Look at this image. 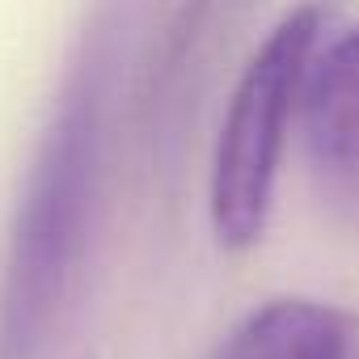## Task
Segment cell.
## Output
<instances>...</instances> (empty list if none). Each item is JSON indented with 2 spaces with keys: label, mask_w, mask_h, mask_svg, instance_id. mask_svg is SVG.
Segmentation results:
<instances>
[{
  "label": "cell",
  "mask_w": 359,
  "mask_h": 359,
  "mask_svg": "<svg viewBox=\"0 0 359 359\" xmlns=\"http://www.w3.org/2000/svg\"><path fill=\"white\" fill-rule=\"evenodd\" d=\"M317 39H321V9L317 5L292 9L250 55L233 89L212 156V191H208L212 233L224 250H250L266 233L287 123L300 106Z\"/></svg>",
  "instance_id": "1"
},
{
  "label": "cell",
  "mask_w": 359,
  "mask_h": 359,
  "mask_svg": "<svg viewBox=\"0 0 359 359\" xmlns=\"http://www.w3.org/2000/svg\"><path fill=\"white\" fill-rule=\"evenodd\" d=\"M93 177V118L85 102L55 118L18 208L5 283H0V359H34L55 325L81 250V220Z\"/></svg>",
  "instance_id": "2"
},
{
  "label": "cell",
  "mask_w": 359,
  "mask_h": 359,
  "mask_svg": "<svg viewBox=\"0 0 359 359\" xmlns=\"http://www.w3.org/2000/svg\"><path fill=\"white\" fill-rule=\"evenodd\" d=\"M216 359H359V313L321 300H271L241 317Z\"/></svg>",
  "instance_id": "3"
},
{
  "label": "cell",
  "mask_w": 359,
  "mask_h": 359,
  "mask_svg": "<svg viewBox=\"0 0 359 359\" xmlns=\"http://www.w3.org/2000/svg\"><path fill=\"white\" fill-rule=\"evenodd\" d=\"M300 114L313 148L334 165H359V30L313 55Z\"/></svg>",
  "instance_id": "4"
}]
</instances>
